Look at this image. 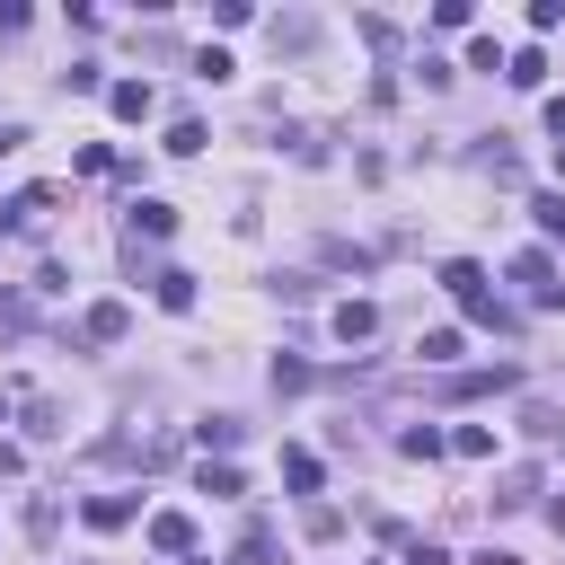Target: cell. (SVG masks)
I'll list each match as a JSON object with an SVG mask.
<instances>
[{
    "label": "cell",
    "instance_id": "6da1fadb",
    "mask_svg": "<svg viewBox=\"0 0 565 565\" xmlns=\"http://www.w3.org/2000/svg\"><path fill=\"white\" fill-rule=\"evenodd\" d=\"M442 292H451V301H460V310H468L477 327H494V336H513V310H504V301H494V292H486V265H468V256H451V265H442Z\"/></svg>",
    "mask_w": 565,
    "mask_h": 565
},
{
    "label": "cell",
    "instance_id": "7a4b0ae2",
    "mask_svg": "<svg viewBox=\"0 0 565 565\" xmlns=\"http://www.w3.org/2000/svg\"><path fill=\"white\" fill-rule=\"evenodd\" d=\"M141 539H151L160 556H194V522L186 513H141Z\"/></svg>",
    "mask_w": 565,
    "mask_h": 565
},
{
    "label": "cell",
    "instance_id": "3957f363",
    "mask_svg": "<svg viewBox=\"0 0 565 565\" xmlns=\"http://www.w3.org/2000/svg\"><path fill=\"white\" fill-rule=\"evenodd\" d=\"M513 282H522V292H530V301H548V310L565 301V282H556V265H548L539 248H530V256H513Z\"/></svg>",
    "mask_w": 565,
    "mask_h": 565
},
{
    "label": "cell",
    "instance_id": "277c9868",
    "mask_svg": "<svg viewBox=\"0 0 565 565\" xmlns=\"http://www.w3.org/2000/svg\"><path fill=\"white\" fill-rule=\"evenodd\" d=\"M80 522H89V530H124V522H141V494H89Z\"/></svg>",
    "mask_w": 565,
    "mask_h": 565
},
{
    "label": "cell",
    "instance_id": "5b68a950",
    "mask_svg": "<svg viewBox=\"0 0 565 565\" xmlns=\"http://www.w3.org/2000/svg\"><path fill=\"white\" fill-rule=\"evenodd\" d=\"M327 327H336L344 344H372V327H380V310H372V301H336V318H327Z\"/></svg>",
    "mask_w": 565,
    "mask_h": 565
},
{
    "label": "cell",
    "instance_id": "8992f818",
    "mask_svg": "<svg viewBox=\"0 0 565 565\" xmlns=\"http://www.w3.org/2000/svg\"><path fill=\"white\" fill-rule=\"evenodd\" d=\"M106 106H115V124H141L160 98H151V80H115V89H106Z\"/></svg>",
    "mask_w": 565,
    "mask_h": 565
},
{
    "label": "cell",
    "instance_id": "52a82bcc",
    "mask_svg": "<svg viewBox=\"0 0 565 565\" xmlns=\"http://www.w3.org/2000/svg\"><path fill=\"white\" fill-rule=\"evenodd\" d=\"M124 327H133V310H124V301H98V310L80 318V336H89V344H115Z\"/></svg>",
    "mask_w": 565,
    "mask_h": 565
},
{
    "label": "cell",
    "instance_id": "ba28073f",
    "mask_svg": "<svg viewBox=\"0 0 565 565\" xmlns=\"http://www.w3.org/2000/svg\"><path fill=\"white\" fill-rule=\"evenodd\" d=\"M513 380H522L513 363H494V372H460V380H451V398H494V389H513Z\"/></svg>",
    "mask_w": 565,
    "mask_h": 565
},
{
    "label": "cell",
    "instance_id": "9c48e42d",
    "mask_svg": "<svg viewBox=\"0 0 565 565\" xmlns=\"http://www.w3.org/2000/svg\"><path fill=\"white\" fill-rule=\"evenodd\" d=\"M168 230H177L168 203H133V248H141V239H168Z\"/></svg>",
    "mask_w": 565,
    "mask_h": 565
},
{
    "label": "cell",
    "instance_id": "30bf717a",
    "mask_svg": "<svg viewBox=\"0 0 565 565\" xmlns=\"http://www.w3.org/2000/svg\"><path fill=\"white\" fill-rule=\"evenodd\" d=\"M318 477H327V468H318L310 451H282V486H292V494H318Z\"/></svg>",
    "mask_w": 565,
    "mask_h": 565
},
{
    "label": "cell",
    "instance_id": "8fae6325",
    "mask_svg": "<svg viewBox=\"0 0 565 565\" xmlns=\"http://www.w3.org/2000/svg\"><path fill=\"white\" fill-rule=\"evenodd\" d=\"M442 451H460V460H494V434H486V424H460Z\"/></svg>",
    "mask_w": 565,
    "mask_h": 565
},
{
    "label": "cell",
    "instance_id": "7c38bea8",
    "mask_svg": "<svg viewBox=\"0 0 565 565\" xmlns=\"http://www.w3.org/2000/svg\"><path fill=\"white\" fill-rule=\"evenodd\" d=\"M504 80H513V89H539L548 62H539V53H504Z\"/></svg>",
    "mask_w": 565,
    "mask_h": 565
},
{
    "label": "cell",
    "instance_id": "4fadbf2b",
    "mask_svg": "<svg viewBox=\"0 0 565 565\" xmlns=\"http://www.w3.org/2000/svg\"><path fill=\"white\" fill-rule=\"evenodd\" d=\"M194 442H203V451H230V442H239V424H230V415H203V424H194Z\"/></svg>",
    "mask_w": 565,
    "mask_h": 565
},
{
    "label": "cell",
    "instance_id": "5bb4252c",
    "mask_svg": "<svg viewBox=\"0 0 565 565\" xmlns=\"http://www.w3.org/2000/svg\"><path fill=\"white\" fill-rule=\"evenodd\" d=\"M415 353H424V363H460V327H434V336H424Z\"/></svg>",
    "mask_w": 565,
    "mask_h": 565
},
{
    "label": "cell",
    "instance_id": "9a60e30c",
    "mask_svg": "<svg viewBox=\"0 0 565 565\" xmlns=\"http://www.w3.org/2000/svg\"><path fill=\"white\" fill-rule=\"evenodd\" d=\"M398 451L406 460H442V434H434V424H415V434H398Z\"/></svg>",
    "mask_w": 565,
    "mask_h": 565
},
{
    "label": "cell",
    "instance_id": "2e32d148",
    "mask_svg": "<svg viewBox=\"0 0 565 565\" xmlns=\"http://www.w3.org/2000/svg\"><path fill=\"white\" fill-rule=\"evenodd\" d=\"M539 494V468H504V494H494V504H530Z\"/></svg>",
    "mask_w": 565,
    "mask_h": 565
},
{
    "label": "cell",
    "instance_id": "e0dca14e",
    "mask_svg": "<svg viewBox=\"0 0 565 565\" xmlns=\"http://www.w3.org/2000/svg\"><path fill=\"white\" fill-rule=\"evenodd\" d=\"M160 310H194V274H160Z\"/></svg>",
    "mask_w": 565,
    "mask_h": 565
},
{
    "label": "cell",
    "instance_id": "ac0fdd59",
    "mask_svg": "<svg viewBox=\"0 0 565 565\" xmlns=\"http://www.w3.org/2000/svg\"><path fill=\"white\" fill-rule=\"evenodd\" d=\"M230 71H239V62H230L222 45H203V53H194V80H230Z\"/></svg>",
    "mask_w": 565,
    "mask_h": 565
},
{
    "label": "cell",
    "instance_id": "d6986e66",
    "mask_svg": "<svg viewBox=\"0 0 565 565\" xmlns=\"http://www.w3.org/2000/svg\"><path fill=\"white\" fill-rule=\"evenodd\" d=\"M168 151H177V160H194V151H203V124H194V115H186V124H168Z\"/></svg>",
    "mask_w": 565,
    "mask_h": 565
},
{
    "label": "cell",
    "instance_id": "ffe728a7",
    "mask_svg": "<svg viewBox=\"0 0 565 565\" xmlns=\"http://www.w3.org/2000/svg\"><path fill=\"white\" fill-rule=\"evenodd\" d=\"M530 212H539V230H548V239H565V194H539Z\"/></svg>",
    "mask_w": 565,
    "mask_h": 565
},
{
    "label": "cell",
    "instance_id": "44dd1931",
    "mask_svg": "<svg viewBox=\"0 0 565 565\" xmlns=\"http://www.w3.org/2000/svg\"><path fill=\"white\" fill-rule=\"evenodd\" d=\"M406 565H451V556H442L434 539H415V548H406Z\"/></svg>",
    "mask_w": 565,
    "mask_h": 565
},
{
    "label": "cell",
    "instance_id": "7402d4cb",
    "mask_svg": "<svg viewBox=\"0 0 565 565\" xmlns=\"http://www.w3.org/2000/svg\"><path fill=\"white\" fill-rule=\"evenodd\" d=\"M548 133H556V141H565V98H548Z\"/></svg>",
    "mask_w": 565,
    "mask_h": 565
},
{
    "label": "cell",
    "instance_id": "603a6c76",
    "mask_svg": "<svg viewBox=\"0 0 565 565\" xmlns=\"http://www.w3.org/2000/svg\"><path fill=\"white\" fill-rule=\"evenodd\" d=\"M477 565H522V556H504V548H486V556H477Z\"/></svg>",
    "mask_w": 565,
    "mask_h": 565
},
{
    "label": "cell",
    "instance_id": "cb8c5ba5",
    "mask_svg": "<svg viewBox=\"0 0 565 565\" xmlns=\"http://www.w3.org/2000/svg\"><path fill=\"white\" fill-rule=\"evenodd\" d=\"M556 177H565V141H556Z\"/></svg>",
    "mask_w": 565,
    "mask_h": 565
},
{
    "label": "cell",
    "instance_id": "d4e9b609",
    "mask_svg": "<svg viewBox=\"0 0 565 565\" xmlns=\"http://www.w3.org/2000/svg\"><path fill=\"white\" fill-rule=\"evenodd\" d=\"M177 565H212V556H177Z\"/></svg>",
    "mask_w": 565,
    "mask_h": 565
}]
</instances>
